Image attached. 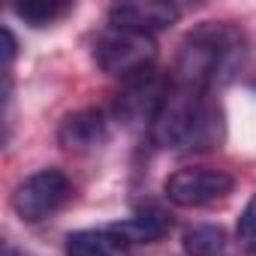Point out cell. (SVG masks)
<instances>
[{"label": "cell", "mask_w": 256, "mask_h": 256, "mask_svg": "<svg viewBox=\"0 0 256 256\" xmlns=\"http://www.w3.org/2000/svg\"><path fill=\"white\" fill-rule=\"evenodd\" d=\"M241 60H244V36L235 28L202 24L184 36L172 66V84L208 94L214 84L232 78Z\"/></svg>", "instance_id": "6da1fadb"}, {"label": "cell", "mask_w": 256, "mask_h": 256, "mask_svg": "<svg viewBox=\"0 0 256 256\" xmlns=\"http://www.w3.org/2000/svg\"><path fill=\"white\" fill-rule=\"evenodd\" d=\"M94 60L102 72L118 76L120 82L139 78L154 70L157 60V46L154 36L136 34V30H124V28H106L96 42H94Z\"/></svg>", "instance_id": "7a4b0ae2"}, {"label": "cell", "mask_w": 256, "mask_h": 256, "mask_svg": "<svg viewBox=\"0 0 256 256\" xmlns=\"http://www.w3.org/2000/svg\"><path fill=\"white\" fill-rule=\"evenodd\" d=\"M72 196V184L60 169H40L12 190V211L24 223H42Z\"/></svg>", "instance_id": "3957f363"}, {"label": "cell", "mask_w": 256, "mask_h": 256, "mask_svg": "<svg viewBox=\"0 0 256 256\" xmlns=\"http://www.w3.org/2000/svg\"><path fill=\"white\" fill-rule=\"evenodd\" d=\"M235 181L223 169H178L166 178L163 193L178 208H202L232 193Z\"/></svg>", "instance_id": "277c9868"}, {"label": "cell", "mask_w": 256, "mask_h": 256, "mask_svg": "<svg viewBox=\"0 0 256 256\" xmlns=\"http://www.w3.org/2000/svg\"><path fill=\"white\" fill-rule=\"evenodd\" d=\"M178 18H181V10L175 4H166V0H120L108 10L112 28L136 30L148 36L172 28Z\"/></svg>", "instance_id": "5b68a950"}, {"label": "cell", "mask_w": 256, "mask_h": 256, "mask_svg": "<svg viewBox=\"0 0 256 256\" xmlns=\"http://www.w3.org/2000/svg\"><path fill=\"white\" fill-rule=\"evenodd\" d=\"M166 82L157 78V72H145L139 78L124 82V94L118 96V118L126 124H154L157 108L166 96Z\"/></svg>", "instance_id": "8992f818"}, {"label": "cell", "mask_w": 256, "mask_h": 256, "mask_svg": "<svg viewBox=\"0 0 256 256\" xmlns=\"http://www.w3.org/2000/svg\"><path fill=\"white\" fill-rule=\"evenodd\" d=\"M106 139H108V120H106V114L100 108L70 112L60 120V126H58V142H60V148L64 151H72V154L94 151Z\"/></svg>", "instance_id": "52a82bcc"}, {"label": "cell", "mask_w": 256, "mask_h": 256, "mask_svg": "<svg viewBox=\"0 0 256 256\" xmlns=\"http://www.w3.org/2000/svg\"><path fill=\"white\" fill-rule=\"evenodd\" d=\"M172 229V220L163 214V211H136L133 217H126V220H118L108 226L112 235H118L124 244H154L160 241L166 232Z\"/></svg>", "instance_id": "ba28073f"}, {"label": "cell", "mask_w": 256, "mask_h": 256, "mask_svg": "<svg viewBox=\"0 0 256 256\" xmlns=\"http://www.w3.org/2000/svg\"><path fill=\"white\" fill-rule=\"evenodd\" d=\"M223 142V114L220 108L205 100L196 114H193V124H190V130H187V139L181 145V151H202V148H217Z\"/></svg>", "instance_id": "9c48e42d"}, {"label": "cell", "mask_w": 256, "mask_h": 256, "mask_svg": "<svg viewBox=\"0 0 256 256\" xmlns=\"http://www.w3.org/2000/svg\"><path fill=\"white\" fill-rule=\"evenodd\" d=\"M66 256H126V244L108 229H78L66 235Z\"/></svg>", "instance_id": "30bf717a"}, {"label": "cell", "mask_w": 256, "mask_h": 256, "mask_svg": "<svg viewBox=\"0 0 256 256\" xmlns=\"http://www.w3.org/2000/svg\"><path fill=\"white\" fill-rule=\"evenodd\" d=\"M184 253L187 256H220L226 250V232L220 226L202 223V226H190L184 232Z\"/></svg>", "instance_id": "8fae6325"}, {"label": "cell", "mask_w": 256, "mask_h": 256, "mask_svg": "<svg viewBox=\"0 0 256 256\" xmlns=\"http://www.w3.org/2000/svg\"><path fill=\"white\" fill-rule=\"evenodd\" d=\"M70 10H72L70 0H24V4H16V16L34 28H48L58 18H64Z\"/></svg>", "instance_id": "7c38bea8"}, {"label": "cell", "mask_w": 256, "mask_h": 256, "mask_svg": "<svg viewBox=\"0 0 256 256\" xmlns=\"http://www.w3.org/2000/svg\"><path fill=\"white\" fill-rule=\"evenodd\" d=\"M235 232H238L241 247H244L247 253H256V193L247 199V205H244V211H241V217H238Z\"/></svg>", "instance_id": "4fadbf2b"}, {"label": "cell", "mask_w": 256, "mask_h": 256, "mask_svg": "<svg viewBox=\"0 0 256 256\" xmlns=\"http://www.w3.org/2000/svg\"><path fill=\"white\" fill-rule=\"evenodd\" d=\"M0 36H4V66L10 70V64L16 60V36H12V30L10 28H4V30H0Z\"/></svg>", "instance_id": "5bb4252c"}]
</instances>
